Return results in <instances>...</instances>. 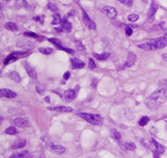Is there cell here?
Here are the masks:
<instances>
[{"mask_svg": "<svg viewBox=\"0 0 167 158\" xmlns=\"http://www.w3.org/2000/svg\"><path fill=\"white\" fill-rule=\"evenodd\" d=\"M167 100V89L165 88H160L156 89L145 100L146 106L150 110H157Z\"/></svg>", "mask_w": 167, "mask_h": 158, "instance_id": "6da1fadb", "label": "cell"}, {"mask_svg": "<svg viewBox=\"0 0 167 158\" xmlns=\"http://www.w3.org/2000/svg\"><path fill=\"white\" fill-rule=\"evenodd\" d=\"M167 46V34L160 36L158 38L151 39L149 42L138 44V48L144 50H156L163 49Z\"/></svg>", "mask_w": 167, "mask_h": 158, "instance_id": "7a4b0ae2", "label": "cell"}, {"mask_svg": "<svg viewBox=\"0 0 167 158\" xmlns=\"http://www.w3.org/2000/svg\"><path fill=\"white\" fill-rule=\"evenodd\" d=\"M77 116L82 117L84 120L87 121L88 123L94 125H100L103 123L102 117L98 114H92V113H86V112H78L77 113Z\"/></svg>", "mask_w": 167, "mask_h": 158, "instance_id": "3957f363", "label": "cell"}, {"mask_svg": "<svg viewBox=\"0 0 167 158\" xmlns=\"http://www.w3.org/2000/svg\"><path fill=\"white\" fill-rule=\"evenodd\" d=\"M101 11L108 17L110 20H114L117 17V11L116 9L112 7V6H104L102 7Z\"/></svg>", "mask_w": 167, "mask_h": 158, "instance_id": "277c9868", "label": "cell"}, {"mask_svg": "<svg viewBox=\"0 0 167 158\" xmlns=\"http://www.w3.org/2000/svg\"><path fill=\"white\" fill-rule=\"evenodd\" d=\"M82 14H83V21L85 25L88 27L90 29H96V24L95 22L91 20V18L87 14V13L82 8Z\"/></svg>", "mask_w": 167, "mask_h": 158, "instance_id": "5b68a950", "label": "cell"}, {"mask_svg": "<svg viewBox=\"0 0 167 158\" xmlns=\"http://www.w3.org/2000/svg\"><path fill=\"white\" fill-rule=\"evenodd\" d=\"M48 149L51 151L52 153L56 154V155H62L65 152V148L61 146V145H56L53 143H50L48 145Z\"/></svg>", "mask_w": 167, "mask_h": 158, "instance_id": "8992f818", "label": "cell"}, {"mask_svg": "<svg viewBox=\"0 0 167 158\" xmlns=\"http://www.w3.org/2000/svg\"><path fill=\"white\" fill-rule=\"evenodd\" d=\"M135 60H136V56L135 55V53H134V52H129V53H128V59L126 60L125 63L123 64V66H121L120 67L121 70V69L123 70L124 68L131 67L134 64H135Z\"/></svg>", "mask_w": 167, "mask_h": 158, "instance_id": "52a82bcc", "label": "cell"}, {"mask_svg": "<svg viewBox=\"0 0 167 158\" xmlns=\"http://www.w3.org/2000/svg\"><path fill=\"white\" fill-rule=\"evenodd\" d=\"M48 40H49L50 42H52L53 44H55V45L57 47V49H59V50L66 51V52L70 53V54H74V52H75L74 50H71V49H69V48H65V47H63V46L62 45L61 42H60V40L56 39V38H49Z\"/></svg>", "mask_w": 167, "mask_h": 158, "instance_id": "ba28073f", "label": "cell"}, {"mask_svg": "<svg viewBox=\"0 0 167 158\" xmlns=\"http://www.w3.org/2000/svg\"><path fill=\"white\" fill-rule=\"evenodd\" d=\"M158 5H156L155 2H152L151 5H150V7L149 9V12H148V21L149 22H152L153 20H154V16H155V13H157L158 11Z\"/></svg>", "mask_w": 167, "mask_h": 158, "instance_id": "9c48e42d", "label": "cell"}, {"mask_svg": "<svg viewBox=\"0 0 167 158\" xmlns=\"http://www.w3.org/2000/svg\"><path fill=\"white\" fill-rule=\"evenodd\" d=\"M47 110H51V111H56V112H61V113H64V112H71L73 111V109L69 106H56V107H48Z\"/></svg>", "mask_w": 167, "mask_h": 158, "instance_id": "30bf717a", "label": "cell"}, {"mask_svg": "<svg viewBox=\"0 0 167 158\" xmlns=\"http://www.w3.org/2000/svg\"><path fill=\"white\" fill-rule=\"evenodd\" d=\"M0 96L6 97V98H14L17 96V94L14 91L8 88H2L0 90Z\"/></svg>", "mask_w": 167, "mask_h": 158, "instance_id": "8fae6325", "label": "cell"}, {"mask_svg": "<svg viewBox=\"0 0 167 158\" xmlns=\"http://www.w3.org/2000/svg\"><path fill=\"white\" fill-rule=\"evenodd\" d=\"M24 66H25L26 71L27 74L29 75L32 79L35 80V79L37 78V73H36L35 69H34L31 65H29L27 62H25V63H24Z\"/></svg>", "mask_w": 167, "mask_h": 158, "instance_id": "7c38bea8", "label": "cell"}, {"mask_svg": "<svg viewBox=\"0 0 167 158\" xmlns=\"http://www.w3.org/2000/svg\"><path fill=\"white\" fill-rule=\"evenodd\" d=\"M13 124L17 125L18 127H27L29 126L30 123L28 120H26L25 118H22V117H19L13 120Z\"/></svg>", "mask_w": 167, "mask_h": 158, "instance_id": "4fadbf2b", "label": "cell"}, {"mask_svg": "<svg viewBox=\"0 0 167 158\" xmlns=\"http://www.w3.org/2000/svg\"><path fill=\"white\" fill-rule=\"evenodd\" d=\"M77 90L76 89H68L64 93V97L66 101H72L74 100L77 96Z\"/></svg>", "mask_w": 167, "mask_h": 158, "instance_id": "5bb4252c", "label": "cell"}, {"mask_svg": "<svg viewBox=\"0 0 167 158\" xmlns=\"http://www.w3.org/2000/svg\"><path fill=\"white\" fill-rule=\"evenodd\" d=\"M61 27H62L63 30L65 31V32H70V31H71V28H72V25H71L70 22H69V20H67V18H64V19H63V20H62Z\"/></svg>", "mask_w": 167, "mask_h": 158, "instance_id": "9a60e30c", "label": "cell"}, {"mask_svg": "<svg viewBox=\"0 0 167 158\" xmlns=\"http://www.w3.org/2000/svg\"><path fill=\"white\" fill-rule=\"evenodd\" d=\"M151 143L155 146V149H156V152L159 154V155H161L162 153H164L165 151V148L163 146V145H161L160 143L157 142V141H155L154 139H151Z\"/></svg>", "mask_w": 167, "mask_h": 158, "instance_id": "2e32d148", "label": "cell"}, {"mask_svg": "<svg viewBox=\"0 0 167 158\" xmlns=\"http://www.w3.org/2000/svg\"><path fill=\"white\" fill-rule=\"evenodd\" d=\"M26 142L24 139H19L16 142H13V144L12 145V149H21L23 147H25Z\"/></svg>", "mask_w": 167, "mask_h": 158, "instance_id": "e0dca14e", "label": "cell"}, {"mask_svg": "<svg viewBox=\"0 0 167 158\" xmlns=\"http://www.w3.org/2000/svg\"><path fill=\"white\" fill-rule=\"evenodd\" d=\"M71 65H72L73 69H80V68H83L85 66V64L84 63L83 61H81L77 58H72L71 59Z\"/></svg>", "mask_w": 167, "mask_h": 158, "instance_id": "ac0fdd59", "label": "cell"}, {"mask_svg": "<svg viewBox=\"0 0 167 158\" xmlns=\"http://www.w3.org/2000/svg\"><path fill=\"white\" fill-rule=\"evenodd\" d=\"M30 157V154L28 151H22L19 153L13 154L10 158H29Z\"/></svg>", "mask_w": 167, "mask_h": 158, "instance_id": "d6986e66", "label": "cell"}, {"mask_svg": "<svg viewBox=\"0 0 167 158\" xmlns=\"http://www.w3.org/2000/svg\"><path fill=\"white\" fill-rule=\"evenodd\" d=\"M93 55H94V58H96V59H98V60H107L110 57V53H108V52H103L101 54L95 53Z\"/></svg>", "mask_w": 167, "mask_h": 158, "instance_id": "ffe728a7", "label": "cell"}, {"mask_svg": "<svg viewBox=\"0 0 167 158\" xmlns=\"http://www.w3.org/2000/svg\"><path fill=\"white\" fill-rule=\"evenodd\" d=\"M5 27L7 29V30H10V31H13V32H15V31H18V27L15 23H13V22H6L5 24Z\"/></svg>", "mask_w": 167, "mask_h": 158, "instance_id": "44dd1931", "label": "cell"}, {"mask_svg": "<svg viewBox=\"0 0 167 158\" xmlns=\"http://www.w3.org/2000/svg\"><path fill=\"white\" fill-rule=\"evenodd\" d=\"M10 78H11L12 80H13L15 82H19V81H20V76L19 74V73H17L15 71L10 73Z\"/></svg>", "mask_w": 167, "mask_h": 158, "instance_id": "7402d4cb", "label": "cell"}, {"mask_svg": "<svg viewBox=\"0 0 167 158\" xmlns=\"http://www.w3.org/2000/svg\"><path fill=\"white\" fill-rule=\"evenodd\" d=\"M53 18H54V20H52V24L53 25H58L59 23H62L63 20L61 19V16H60L59 13H55L53 15Z\"/></svg>", "mask_w": 167, "mask_h": 158, "instance_id": "603a6c76", "label": "cell"}, {"mask_svg": "<svg viewBox=\"0 0 167 158\" xmlns=\"http://www.w3.org/2000/svg\"><path fill=\"white\" fill-rule=\"evenodd\" d=\"M135 145L134 144L133 142H127L123 145V149L126 150H129V151H133L135 149Z\"/></svg>", "mask_w": 167, "mask_h": 158, "instance_id": "cb8c5ba5", "label": "cell"}, {"mask_svg": "<svg viewBox=\"0 0 167 158\" xmlns=\"http://www.w3.org/2000/svg\"><path fill=\"white\" fill-rule=\"evenodd\" d=\"M39 51L41 53H43L45 55H49L53 52V49L50 48V47H42V48H40L39 49Z\"/></svg>", "mask_w": 167, "mask_h": 158, "instance_id": "d4e9b609", "label": "cell"}, {"mask_svg": "<svg viewBox=\"0 0 167 158\" xmlns=\"http://www.w3.org/2000/svg\"><path fill=\"white\" fill-rule=\"evenodd\" d=\"M110 135H111V137L114 139V140H120L121 139V134L120 133L115 130V129H113V130H111V133H110Z\"/></svg>", "mask_w": 167, "mask_h": 158, "instance_id": "484cf974", "label": "cell"}, {"mask_svg": "<svg viewBox=\"0 0 167 158\" xmlns=\"http://www.w3.org/2000/svg\"><path fill=\"white\" fill-rule=\"evenodd\" d=\"M5 133H6V134H9V135H15L16 133H18V131H17L16 127H14V126H10V127H8V128L5 130Z\"/></svg>", "mask_w": 167, "mask_h": 158, "instance_id": "4316f807", "label": "cell"}, {"mask_svg": "<svg viewBox=\"0 0 167 158\" xmlns=\"http://www.w3.org/2000/svg\"><path fill=\"white\" fill-rule=\"evenodd\" d=\"M17 59V58L14 56V54H11L9 55L7 58L5 59V65H8L9 63H12L13 61H15Z\"/></svg>", "mask_w": 167, "mask_h": 158, "instance_id": "83f0119b", "label": "cell"}, {"mask_svg": "<svg viewBox=\"0 0 167 158\" xmlns=\"http://www.w3.org/2000/svg\"><path fill=\"white\" fill-rule=\"evenodd\" d=\"M48 8L49 9L50 11H52L53 13H57V12H58V8H57V6H56L55 4L51 3V2H49V3H48Z\"/></svg>", "mask_w": 167, "mask_h": 158, "instance_id": "f1b7e54d", "label": "cell"}, {"mask_svg": "<svg viewBox=\"0 0 167 158\" xmlns=\"http://www.w3.org/2000/svg\"><path fill=\"white\" fill-rule=\"evenodd\" d=\"M149 121H150V118L148 117H142V118L139 120V125L141 126H144V125H146L149 123Z\"/></svg>", "mask_w": 167, "mask_h": 158, "instance_id": "f546056e", "label": "cell"}, {"mask_svg": "<svg viewBox=\"0 0 167 158\" xmlns=\"http://www.w3.org/2000/svg\"><path fill=\"white\" fill-rule=\"evenodd\" d=\"M17 45H18L19 47H20V48H23V49H24V48H27V49H28L29 50H32V49H33V45H31V44H27V43H24V42H23V44H22L21 42H19Z\"/></svg>", "mask_w": 167, "mask_h": 158, "instance_id": "4dcf8cb0", "label": "cell"}, {"mask_svg": "<svg viewBox=\"0 0 167 158\" xmlns=\"http://www.w3.org/2000/svg\"><path fill=\"white\" fill-rule=\"evenodd\" d=\"M120 3L125 5L127 7H131L132 5H133V1L132 0H121Z\"/></svg>", "mask_w": 167, "mask_h": 158, "instance_id": "1f68e13d", "label": "cell"}, {"mask_svg": "<svg viewBox=\"0 0 167 158\" xmlns=\"http://www.w3.org/2000/svg\"><path fill=\"white\" fill-rule=\"evenodd\" d=\"M75 44H76V47H77V49L78 50H84V46L83 45V43L81 42V41H75Z\"/></svg>", "mask_w": 167, "mask_h": 158, "instance_id": "d6a6232c", "label": "cell"}, {"mask_svg": "<svg viewBox=\"0 0 167 158\" xmlns=\"http://www.w3.org/2000/svg\"><path fill=\"white\" fill-rule=\"evenodd\" d=\"M138 19H139V16H138L137 14H130V15L128 16V20L129 21H131V22L136 21Z\"/></svg>", "mask_w": 167, "mask_h": 158, "instance_id": "836d02e7", "label": "cell"}, {"mask_svg": "<svg viewBox=\"0 0 167 158\" xmlns=\"http://www.w3.org/2000/svg\"><path fill=\"white\" fill-rule=\"evenodd\" d=\"M88 66L90 69H95L96 68V64H95V62H94V60H93V58H89V65H88Z\"/></svg>", "mask_w": 167, "mask_h": 158, "instance_id": "e575fe53", "label": "cell"}, {"mask_svg": "<svg viewBox=\"0 0 167 158\" xmlns=\"http://www.w3.org/2000/svg\"><path fill=\"white\" fill-rule=\"evenodd\" d=\"M125 33L128 36H130L133 34V30H132V28L130 27H127L125 28Z\"/></svg>", "mask_w": 167, "mask_h": 158, "instance_id": "d590c367", "label": "cell"}, {"mask_svg": "<svg viewBox=\"0 0 167 158\" xmlns=\"http://www.w3.org/2000/svg\"><path fill=\"white\" fill-rule=\"evenodd\" d=\"M24 34L26 35V36H31V37H34V38L39 37V35H38V34H36L35 33H33V32H25Z\"/></svg>", "mask_w": 167, "mask_h": 158, "instance_id": "8d00e7d4", "label": "cell"}, {"mask_svg": "<svg viewBox=\"0 0 167 158\" xmlns=\"http://www.w3.org/2000/svg\"><path fill=\"white\" fill-rule=\"evenodd\" d=\"M36 91L38 92L39 94H43V92L45 91L44 90V88H42V87H40V86H38V85H36Z\"/></svg>", "mask_w": 167, "mask_h": 158, "instance_id": "74e56055", "label": "cell"}, {"mask_svg": "<svg viewBox=\"0 0 167 158\" xmlns=\"http://www.w3.org/2000/svg\"><path fill=\"white\" fill-rule=\"evenodd\" d=\"M70 72H66L64 74H63V79L67 81V80H69L70 79Z\"/></svg>", "mask_w": 167, "mask_h": 158, "instance_id": "f35d334b", "label": "cell"}, {"mask_svg": "<svg viewBox=\"0 0 167 158\" xmlns=\"http://www.w3.org/2000/svg\"><path fill=\"white\" fill-rule=\"evenodd\" d=\"M160 84H161V85H163V86H165V87H166V88H167V80H164V81H160Z\"/></svg>", "mask_w": 167, "mask_h": 158, "instance_id": "ab89813d", "label": "cell"}, {"mask_svg": "<svg viewBox=\"0 0 167 158\" xmlns=\"http://www.w3.org/2000/svg\"><path fill=\"white\" fill-rule=\"evenodd\" d=\"M75 14V11L74 10H72V11H70L69 13H68V15H67V17H69V16H72V15H74ZM66 16H65V18H67Z\"/></svg>", "mask_w": 167, "mask_h": 158, "instance_id": "60d3db41", "label": "cell"}, {"mask_svg": "<svg viewBox=\"0 0 167 158\" xmlns=\"http://www.w3.org/2000/svg\"><path fill=\"white\" fill-rule=\"evenodd\" d=\"M33 20H34L35 21H41V23H43V21L41 20V18H40V17H34Z\"/></svg>", "mask_w": 167, "mask_h": 158, "instance_id": "b9f144b4", "label": "cell"}, {"mask_svg": "<svg viewBox=\"0 0 167 158\" xmlns=\"http://www.w3.org/2000/svg\"><path fill=\"white\" fill-rule=\"evenodd\" d=\"M162 58H163L165 61H166L167 62V53H164V54L162 55Z\"/></svg>", "mask_w": 167, "mask_h": 158, "instance_id": "7bdbcfd3", "label": "cell"}, {"mask_svg": "<svg viewBox=\"0 0 167 158\" xmlns=\"http://www.w3.org/2000/svg\"><path fill=\"white\" fill-rule=\"evenodd\" d=\"M55 30H56V32H62V31H63V28H62L61 27H56V28H55Z\"/></svg>", "mask_w": 167, "mask_h": 158, "instance_id": "ee69618b", "label": "cell"}, {"mask_svg": "<svg viewBox=\"0 0 167 158\" xmlns=\"http://www.w3.org/2000/svg\"><path fill=\"white\" fill-rule=\"evenodd\" d=\"M44 100L46 101L47 102H49V96H47V97H46V98H45Z\"/></svg>", "mask_w": 167, "mask_h": 158, "instance_id": "f6af8a7d", "label": "cell"}]
</instances>
